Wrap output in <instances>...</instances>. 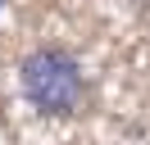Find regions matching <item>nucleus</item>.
Instances as JSON below:
<instances>
[{
  "label": "nucleus",
  "instance_id": "nucleus-1",
  "mask_svg": "<svg viewBox=\"0 0 150 145\" xmlns=\"http://www.w3.org/2000/svg\"><path fill=\"white\" fill-rule=\"evenodd\" d=\"M18 82H23V95L50 118H68L77 113L86 95V77H82V63L73 59L68 50H55V45H41L23 59L18 68Z\"/></svg>",
  "mask_w": 150,
  "mask_h": 145
},
{
  "label": "nucleus",
  "instance_id": "nucleus-2",
  "mask_svg": "<svg viewBox=\"0 0 150 145\" xmlns=\"http://www.w3.org/2000/svg\"><path fill=\"white\" fill-rule=\"evenodd\" d=\"M0 5H5V0H0Z\"/></svg>",
  "mask_w": 150,
  "mask_h": 145
}]
</instances>
